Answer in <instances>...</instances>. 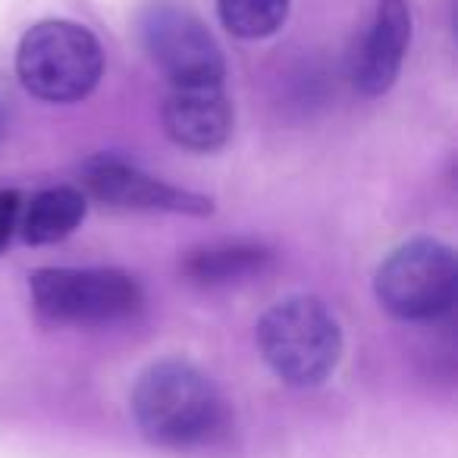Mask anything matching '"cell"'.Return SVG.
Returning a JSON list of instances; mask_svg holds the SVG:
<instances>
[{"label": "cell", "mask_w": 458, "mask_h": 458, "mask_svg": "<svg viewBox=\"0 0 458 458\" xmlns=\"http://www.w3.org/2000/svg\"><path fill=\"white\" fill-rule=\"evenodd\" d=\"M139 38L157 70L176 85H223L226 66L216 38L182 4L154 0L139 13Z\"/></svg>", "instance_id": "cell-6"}, {"label": "cell", "mask_w": 458, "mask_h": 458, "mask_svg": "<svg viewBox=\"0 0 458 458\" xmlns=\"http://www.w3.org/2000/svg\"><path fill=\"white\" fill-rule=\"evenodd\" d=\"M223 26L239 38H267L286 22L289 0H216Z\"/></svg>", "instance_id": "cell-12"}, {"label": "cell", "mask_w": 458, "mask_h": 458, "mask_svg": "<svg viewBox=\"0 0 458 458\" xmlns=\"http://www.w3.org/2000/svg\"><path fill=\"white\" fill-rule=\"evenodd\" d=\"M20 214H22L20 191H13V189L0 191V255H4V249H7L10 239H13L16 226H20Z\"/></svg>", "instance_id": "cell-13"}, {"label": "cell", "mask_w": 458, "mask_h": 458, "mask_svg": "<svg viewBox=\"0 0 458 458\" xmlns=\"http://www.w3.org/2000/svg\"><path fill=\"white\" fill-rule=\"evenodd\" d=\"M82 182L89 191L114 208L129 210H166V214H210V201L195 191H182L176 185L154 179L141 173L139 166L126 164L120 157H101L89 160L82 166Z\"/></svg>", "instance_id": "cell-7"}, {"label": "cell", "mask_w": 458, "mask_h": 458, "mask_svg": "<svg viewBox=\"0 0 458 458\" xmlns=\"http://www.w3.org/2000/svg\"><path fill=\"white\" fill-rule=\"evenodd\" d=\"M16 72L41 101L72 104L89 98L101 82L104 54L89 29L66 20H47L22 35Z\"/></svg>", "instance_id": "cell-3"}, {"label": "cell", "mask_w": 458, "mask_h": 458, "mask_svg": "<svg viewBox=\"0 0 458 458\" xmlns=\"http://www.w3.org/2000/svg\"><path fill=\"white\" fill-rule=\"evenodd\" d=\"M164 129L189 151H214L233 132V104L223 85H176L164 101Z\"/></svg>", "instance_id": "cell-8"}, {"label": "cell", "mask_w": 458, "mask_h": 458, "mask_svg": "<svg viewBox=\"0 0 458 458\" xmlns=\"http://www.w3.org/2000/svg\"><path fill=\"white\" fill-rule=\"evenodd\" d=\"M32 305L51 324H116L141 308L135 276L114 267H45L32 274Z\"/></svg>", "instance_id": "cell-4"}, {"label": "cell", "mask_w": 458, "mask_h": 458, "mask_svg": "<svg viewBox=\"0 0 458 458\" xmlns=\"http://www.w3.org/2000/svg\"><path fill=\"white\" fill-rule=\"evenodd\" d=\"M85 220V195L72 185L45 189L29 201L26 214H20L22 239L32 245H54L66 239Z\"/></svg>", "instance_id": "cell-10"}, {"label": "cell", "mask_w": 458, "mask_h": 458, "mask_svg": "<svg viewBox=\"0 0 458 458\" xmlns=\"http://www.w3.org/2000/svg\"><path fill=\"white\" fill-rule=\"evenodd\" d=\"M258 349L289 386H318L343 355V330L333 311L311 295H293L270 308L258 324Z\"/></svg>", "instance_id": "cell-2"}, {"label": "cell", "mask_w": 458, "mask_h": 458, "mask_svg": "<svg viewBox=\"0 0 458 458\" xmlns=\"http://www.w3.org/2000/svg\"><path fill=\"white\" fill-rule=\"evenodd\" d=\"M132 414L154 445L185 452L214 439L223 424V399L195 364L160 361L135 383Z\"/></svg>", "instance_id": "cell-1"}, {"label": "cell", "mask_w": 458, "mask_h": 458, "mask_svg": "<svg viewBox=\"0 0 458 458\" xmlns=\"http://www.w3.org/2000/svg\"><path fill=\"white\" fill-rule=\"evenodd\" d=\"M7 132H10V101H7V95L0 91V141L7 139Z\"/></svg>", "instance_id": "cell-14"}, {"label": "cell", "mask_w": 458, "mask_h": 458, "mask_svg": "<svg viewBox=\"0 0 458 458\" xmlns=\"http://www.w3.org/2000/svg\"><path fill=\"white\" fill-rule=\"evenodd\" d=\"M411 41V13L405 0H380L377 16L355 54L352 79L364 95H383L393 89Z\"/></svg>", "instance_id": "cell-9"}, {"label": "cell", "mask_w": 458, "mask_h": 458, "mask_svg": "<svg viewBox=\"0 0 458 458\" xmlns=\"http://www.w3.org/2000/svg\"><path fill=\"white\" fill-rule=\"evenodd\" d=\"M270 255L258 245H220V249L198 251L185 264V274L191 280L204 283V286H216V283H233L242 276L261 274L267 267Z\"/></svg>", "instance_id": "cell-11"}, {"label": "cell", "mask_w": 458, "mask_h": 458, "mask_svg": "<svg viewBox=\"0 0 458 458\" xmlns=\"http://www.w3.org/2000/svg\"><path fill=\"white\" fill-rule=\"evenodd\" d=\"M374 289L377 301L399 320L443 318L458 293L455 251L437 239H414L383 261Z\"/></svg>", "instance_id": "cell-5"}]
</instances>
